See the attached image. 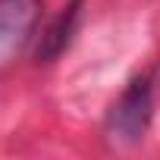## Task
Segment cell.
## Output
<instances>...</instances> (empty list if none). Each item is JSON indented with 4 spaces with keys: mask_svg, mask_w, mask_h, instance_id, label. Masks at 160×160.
<instances>
[{
    "mask_svg": "<svg viewBox=\"0 0 160 160\" xmlns=\"http://www.w3.org/2000/svg\"><path fill=\"white\" fill-rule=\"evenodd\" d=\"M154 119V82L151 75H135L122 88V94L113 101L107 113V138L116 148H135Z\"/></svg>",
    "mask_w": 160,
    "mask_h": 160,
    "instance_id": "cell-1",
    "label": "cell"
},
{
    "mask_svg": "<svg viewBox=\"0 0 160 160\" xmlns=\"http://www.w3.org/2000/svg\"><path fill=\"white\" fill-rule=\"evenodd\" d=\"M82 10H85V0H69V3L41 28L38 41H35V60L38 63H53L63 57V50L69 47L75 28H78V19H82Z\"/></svg>",
    "mask_w": 160,
    "mask_h": 160,
    "instance_id": "cell-3",
    "label": "cell"
},
{
    "mask_svg": "<svg viewBox=\"0 0 160 160\" xmlns=\"http://www.w3.org/2000/svg\"><path fill=\"white\" fill-rule=\"evenodd\" d=\"M44 0H0V69H7L32 41H38V25Z\"/></svg>",
    "mask_w": 160,
    "mask_h": 160,
    "instance_id": "cell-2",
    "label": "cell"
}]
</instances>
